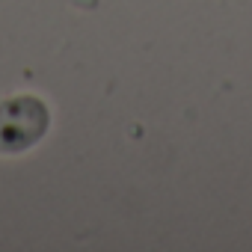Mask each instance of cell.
I'll return each mask as SVG.
<instances>
[{
	"label": "cell",
	"mask_w": 252,
	"mask_h": 252,
	"mask_svg": "<svg viewBox=\"0 0 252 252\" xmlns=\"http://www.w3.org/2000/svg\"><path fill=\"white\" fill-rule=\"evenodd\" d=\"M48 131V110L30 95L0 104V152H24Z\"/></svg>",
	"instance_id": "1"
}]
</instances>
